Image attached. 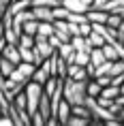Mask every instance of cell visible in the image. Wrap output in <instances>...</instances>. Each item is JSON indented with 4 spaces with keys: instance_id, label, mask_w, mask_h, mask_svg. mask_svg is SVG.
<instances>
[{
    "instance_id": "obj_1",
    "label": "cell",
    "mask_w": 124,
    "mask_h": 126,
    "mask_svg": "<svg viewBox=\"0 0 124 126\" xmlns=\"http://www.w3.org/2000/svg\"><path fill=\"white\" fill-rule=\"evenodd\" d=\"M86 83H88V79L77 81V79H71V77H64V98L71 105H84L86 103V96H88Z\"/></svg>"
},
{
    "instance_id": "obj_2",
    "label": "cell",
    "mask_w": 124,
    "mask_h": 126,
    "mask_svg": "<svg viewBox=\"0 0 124 126\" xmlns=\"http://www.w3.org/2000/svg\"><path fill=\"white\" fill-rule=\"evenodd\" d=\"M56 53V47L49 43V39H43V36H34V62L41 64L43 60H47L49 56Z\"/></svg>"
},
{
    "instance_id": "obj_3",
    "label": "cell",
    "mask_w": 124,
    "mask_h": 126,
    "mask_svg": "<svg viewBox=\"0 0 124 126\" xmlns=\"http://www.w3.org/2000/svg\"><path fill=\"white\" fill-rule=\"evenodd\" d=\"M24 92H26V96H28V111H30V113L36 111V109H39L41 94H43V86L30 79V81L26 83V88H24Z\"/></svg>"
},
{
    "instance_id": "obj_4",
    "label": "cell",
    "mask_w": 124,
    "mask_h": 126,
    "mask_svg": "<svg viewBox=\"0 0 124 126\" xmlns=\"http://www.w3.org/2000/svg\"><path fill=\"white\" fill-rule=\"evenodd\" d=\"M2 58L11 60L15 66L21 62V53H19V47L13 45V43H4V47H2Z\"/></svg>"
},
{
    "instance_id": "obj_5",
    "label": "cell",
    "mask_w": 124,
    "mask_h": 126,
    "mask_svg": "<svg viewBox=\"0 0 124 126\" xmlns=\"http://www.w3.org/2000/svg\"><path fill=\"white\" fill-rule=\"evenodd\" d=\"M56 118H58V122H60V126H66V122H69V118H71V103L66 98H62L60 100V105H58V109H56V113H53Z\"/></svg>"
},
{
    "instance_id": "obj_6",
    "label": "cell",
    "mask_w": 124,
    "mask_h": 126,
    "mask_svg": "<svg viewBox=\"0 0 124 126\" xmlns=\"http://www.w3.org/2000/svg\"><path fill=\"white\" fill-rule=\"evenodd\" d=\"M66 77H71V79H77V81L90 79V75H88L86 66H79V64H69V68H66Z\"/></svg>"
},
{
    "instance_id": "obj_7",
    "label": "cell",
    "mask_w": 124,
    "mask_h": 126,
    "mask_svg": "<svg viewBox=\"0 0 124 126\" xmlns=\"http://www.w3.org/2000/svg\"><path fill=\"white\" fill-rule=\"evenodd\" d=\"M53 28H56V36H58L62 43L64 41H71V32H69V24H66V19H53Z\"/></svg>"
},
{
    "instance_id": "obj_8",
    "label": "cell",
    "mask_w": 124,
    "mask_h": 126,
    "mask_svg": "<svg viewBox=\"0 0 124 126\" xmlns=\"http://www.w3.org/2000/svg\"><path fill=\"white\" fill-rule=\"evenodd\" d=\"M86 17H88L90 24H107L109 13H107L105 9H90V11L86 13Z\"/></svg>"
},
{
    "instance_id": "obj_9",
    "label": "cell",
    "mask_w": 124,
    "mask_h": 126,
    "mask_svg": "<svg viewBox=\"0 0 124 126\" xmlns=\"http://www.w3.org/2000/svg\"><path fill=\"white\" fill-rule=\"evenodd\" d=\"M71 45L75 47V51H92V43L88 36H81V34H75L71 36Z\"/></svg>"
},
{
    "instance_id": "obj_10",
    "label": "cell",
    "mask_w": 124,
    "mask_h": 126,
    "mask_svg": "<svg viewBox=\"0 0 124 126\" xmlns=\"http://www.w3.org/2000/svg\"><path fill=\"white\" fill-rule=\"evenodd\" d=\"M32 15L36 21H53V9L49 7H32Z\"/></svg>"
},
{
    "instance_id": "obj_11",
    "label": "cell",
    "mask_w": 124,
    "mask_h": 126,
    "mask_svg": "<svg viewBox=\"0 0 124 126\" xmlns=\"http://www.w3.org/2000/svg\"><path fill=\"white\" fill-rule=\"evenodd\" d=\"M32 7V0H11V4H9V13L15 15V13H19V11H24V9H30Z\"/></svg>"
},
{
    "instance_id": "obj_12",
    "label": "cell",
    "mask_w": 124,
    "mask_h": 126,
    "mask_svg": "<svg viewBox=\"0 0 124 126\" xmlns=\"http://www.w3.org/2000/svg\"><path fill=\"white\" fill-rule=\"evenodd\" d=\"M53 32H56V28H53V21H39V32H36V36L49 39Z\"/></svg>"
},
{
    "instance_id": "obj_13",
    "label": "cell",
    "mask_w": 124,
    "mask_h": 126,
    "mask_svg": "<svg viewBox=\"0 0 124 126\" xmlns=\"http://www.w3.org/2000/svg\"><path fill=\"white\" fill-rule=\"evenodd\" d=\"M17 68L21 71V75H24L26 79H32L34 71H36V64H34V62H26V60H21L19 64H17Z\"/></svg>"
},
{
    "instance_id": "obj_14",
    "label": "cell",
    "mask_w": 124,
    "mask_h": 126,
    "mask_svg": "<svg viewBox=\"0 0 124 126\" xmlns=\"http://www.w3.org/2000/svg\"><path fill=\"white\" fill-rule=\"evenodd\" d=\"M101 90H103V86H101L94 77H90L88 83H86V92H88V96H94V98H96L98 94H101Z\"/></svg>"
},
{
    "instance_id": "obj_15",
    "label": "cell",
    "mask_w": 124,
    "mask_h": 126,
    "mask_svg": "<svg viewBox=\"0 0 124 126\" xmlns=\"http://www.w3.org/2000/svg\"><path fill=\"white\" fill-rule=\"evenodd\" d=\"M103 62H105L103 49H101V47H92V51H90V64L96 68L98 64H103Z\"/></svg>"
},
{
    "instance_id": "obj_16",
    "label": "cell",
    "mask_w": 124,
    "mask_h": 126,
    "mask_svg": "<svg viewBox=\"0 0 124 126\" xmlns=\"http://www.w3.org/2000/svg\"><path fill=\"white\" fill-rule=\"evenodd\" d=\"M101 49H103L105 60H118V58H120V53H118V49H116V45H113V43H105Z\"/></svg>"
},
{
    "instance_id": "obj_17",
    "label": "cell",
    "mask_w": 124,
    "mask_h": 126,
    "mask_svg": "<svg viewBox=\"0 0 124 126\" xmlns=\"http://www.w3.org/2000/svg\"><path fill=\"white\" fill-rule=\"evenodd\" d=\"M66 68H69L66 60L60 58L58 53H56V77H62V79H64V77H66Z\"/></svg>"
},
{
    "instance_id": "obj_18",
    "label": "cell",
    "mask_w": 124,
    "mask_h": 126,
    "mask_svg": "<svg viewBox=\"0 0 124 126\" xmlns=\"http://www.w3.org/2000/svg\"><path fill=\"white\" fill-rule=\"evenodd\" d=\"M11 103H13L17 109H28V96H26V92H24V90H21V92H17V94L13 96V100H11Z\"/></svg>"
},
{
    "instance_id": "obj_19",
    "label": "cell",
    "mask_w": 124,
    "mask_h": 126,
    "mask_svg": "<svg viewBox=\"0 0 124 126\" xmlns=\"http://www.w3.org/2000/svg\"><path fill=\"white\" fill-rule=\"evenodd\" d=\"M88 124H92V120L81 118V115H75V113H71V118H69V122H66V126H88Z\"/></svg>"
},
{
    "instance_id": "obj_20",
    "label": "cell",
    "mask_w": 124,
    "mask_h": 126,
    "mask_svg": "<svg viewBox=\"0 0 124 126\" xmlns=\"http://www.w3.org/2000/svg\"><path fill=\"white\" fill-rule=\"evenodd\" d=\"M45 124H47V120H45V115H43L39 109L30 113V126H45Z\"/></svg>"
},
{
    "instance_id": "obj_21",
    "label": "cell",
    "mask_w": 124,
    "mask_h": 126,
    "mask_svg": "<svg viewBox=\"0 0 124 126\" xmlns=\"http://www.w3.org/2000/svg\"><path fill=\"white\" fill-rule=\"evenodd\" d=\"M15 71V64L11 62V60H7V58H0V73L4 75V77H9V75Z\"/></svg>"
},
{
    "instance_id": "obj_22",
    "label": "cell",
    "mask_w": 124,
    "mask_h": 126,
    "mask_svg": "<svg viewBox=\"0 0 124 126\" xmlns=\"http://www.w3.org/2000/svg\"><path fill=\"white\" fill-rule=\"evenodd\" d=\"M21 30H24L26 34H30V36H36V32H39V21L36 19H28Z\"/></svg>"
},
{
    "instance_id": "obj_23",
    "label": "cell",
    "mask_w": 124,
    "mask_h": 126,
    "mask_svg": "<svg viewBox=\"0 0 124 126\" xmlns=\"http://www.w3.org/2000/svg\"><path fill=\"white\" fill-rule=\"evenodd\" d=\"M75 64L88 66L90 64V51H75Z\"/></svg>"
},
{
    "instance_id": "obj_24",
    "label": "cell",
    "mask_w": 124,
    "mask_h": 126,
    "mask_svg": "<svg viewBox=\"0 0 124 126\" xmlns=\"http://www.w3.org/2000/svg\"><path fill=\"white\" fill-rule=\"evenodd\" d=\"M122 73H124V60H122V58L111 60V71H109V75L113 77V75H122Z\"/></svg>"
},
{
    "instance_id": "obj_25",
    "label": "cell",
    "mask_w": 124,
    "mask_h": 126,
    "mask_svg": "<svg viewBox=\"0 0 124 126\" xmlns=\"http://www.w3.org/2000/svg\"><path fill=\"white\" fill-rule=\"evenodd\" d=\"M17 45L32 49V47H34V36H30V34H26V32H21V34H19V41H17Z\"/></svg>"
},
{
    "instance_id": "obj_26",
    "label": "cell",
    "mask_w": 124,
    "mask_h": 126,
    "mask_svg": "<svg viewBox=\"0 0 124 126\" xmlns=\"http://www.w3.org/2000/svg\"><path fill=\"white\" fill-rule=\"evenodd\" d=\"M88 39H90L92 47H103V45H105V39H103V36H101V34L96 32V30H92V32L88 34Z\"/></svg>"
},
{
    "instance_id": "obj_27",
    "label": "cell",
    "mask_w": 124,
    "mask_h": 126,
    "mask_svg": "<svg viewBox=\"0 0 124 126\" xmlns=\"http://www.w3.org/2000/svg\"><path fill=\"white\" fill-rule=\"evenodd\" d=\"M111 71V60H105L103 64H98L96 71H94V77H98V75H109Z\"/></svg>"
},
{
    "instance_id": "obj_28",
    "label": "cell",
    "mask_w": 124,
    "mask_h": 126,
    "mask_svg": "<svg viewBox=\"0 0 124 126\" xmlns=\"http://www.w3.org/2000/svg\"><path fill=\"white\" fill-rule=\"evenodd\" d=\"M120 21H122V15H120V13H109V17H107V26L113 28V30H118Z\"/></svg>"
},
{
    "instance_id": "obj_29",
    "label": "cell",
    "mask_w": 124,
    "mask_h": 126,
    "mask_svg": "<svg viewBox=\"0 0 124 126\" xmlns=\"http://www.w3.org/2000/svg\"><path fill=\"white\" fill-rule=\"evenodd\" d=\"M62 0H32V7H49V9H53V7H58Z\"/></svg>"
},
{
    "instance_id": "obj_30",
    "label": "cell",
    "mask_w": 124,
    "mask_h": 126,
    "mask_svg": "<svg viewBox=\"0 0 124 126\" xmlns=\"http://www.w3.org/2000/svg\"><path fill=\"white\" fill-rule=\"evenodd\" d=\"M66 21H73V24H84V21H88V17H86V13H69V17H66Z\"/></svg>"
},
{
    "instance_id": "obj_31",
    "label": "cell",
    "mask_w": 124,
    "mask_h": 126,
    "mask_svg": "<svg viewBox=\"0 0 124 126\" xmlns=\"http://www.w3.org/2000/svg\"><path fill=\"white\" fill-rule=\"evenodd\" d=\"M9 77H11V79H13V81H17V83H28V81H30V79H26V77L21 75V71H19V68H17V66H15V71H13V73H11V75H9Z\"/></svg>"
},
{
    "instance_id": "obj_32",
    "label": "cell",
    "mask_w": 124,
    "mask_h": 126,
    "mask_svg": "<svg viewBox=\"0 0 124 126\" xmlns=\"http://www.w3.org/2000/svg\"><path fill=\"white\" fill-rule=\"evenodd\" d=\"M90 32H92V24H90V21H84V24H79V34H81V36H88Z\"/></svg>"
},
{
    "instance_id": "obj_33",
    "label": "cell",
    "mask_w": 124,
    "mask_h": 126,
    "mask_svg": "<svg viewBox=\"0 0 124 126\" xmlns=\"http://www.w3.org/2000/svg\"><path fill=\"white\" fill-rule=\"evenodd\" d=\"M0 126H15L9 113H0Z\"/></svg>"
},
{
    "instance_id": "obj_34",
    "label": "cell",
    "mask_w": 124,
    "mask_h": 126,
    "mask_svg": "<svg viewBox=\"0 0 124 126\" xmlns=\"http://www.w3.org/2000/svg\"><path fill=\"white\" fill-rule=\"evenodd\" d=\"M66 24H69V32H71V36L79 34V24H73V21H66Z\"/></svg>"
},
{
    "instance_id": "obj_35",
    "label": "cell",
    "mask_w": 124,
    "mask_h": 126,
    "mask_svg": "<svg viewBox=\"0 0 124 126\" xmlns=\"http://www.w3.org/2000/svg\"><path fill=\"white\" fill-rule=\"evenodd\" d=\"M9 4H11V0H0V17H2V15L7 13Z\"/></svg>"
},
{
    "instance_id": "obj_36",
    "label": "cell",
    "mask_w": 124,
    "mask_h": 126,
    "mask_svg": "<svg viewBox=\"0 0 124 126\" xmlns=\"http://www.w3.org/2000/svg\"><path fill=\"white\" fill-rule=\"evenodd\" d=\"M107 0H92V9H103Z\"/></svg>"
},
{
    "instance_id": "obj_37",
    "label": "cell",
    "mask_w": 124,
    "mask_h": 126,
    "mask_svg": "<svg viewBox=\"0 0 124 126\" xmlns=\"http://www.w3.org/2000/svg\"><path fill=\"white\" fill-rule=\"evenodd\" d=\"M49 43H52V45L56 47V49H58V45H60V43H62V41H60L58 36H56V34H52V36H49Z\"/></svg>"
},
{
    "instance_id": "obj_38",
    "label": "cell",
    "mask_w": 124,
    "mask_h": 126,
    "mask_svg": "<svg viewBox=\"0 0 124 126\" xmlns=\"http://www.w3.org/2000/svg\"><path fill=\"white\" fill-rule=\"evenodd\" d=\"M124 39V19L120 21V26H118V41Z\"/></svg>"
},
{
    "instance_id": "obj_39",
    "label": "cell",
    "mask_w": 124,
    "mask_h": 126,
    "mask_svg": "<svg viewBox=\"0 0 124 126\" xmlns=\"http://www.w3.org/2000/svg\"><path fill=\"white\" fill-rule=\"evenodd\" d=\"M118 118L122 120V124H124V105H122V109H120V113H118Z\"/></svg>"
},
{
    "instance_id": "obj_40",
    "label": "cell",
    "mask_w": 124,
    "mask_h": 126,
    "mask_svg": "<svg viewBox=\"0 0 124 126\" xmlns=\"http://www.w3.org/2000/svg\"><path fill=\"white\" fill-rule=\"evenodd\" d=\"M120 15H122V19H124V9H122V11H120Z\"/></svg>"
},
{
    "instance_id": "obj_41",
    "label": "cell",
    "mask_w": 124,
    "mask_h": 126,
    "mask_svg": "<svg viewBox=\"0 0 124 126\" xmlns=\"http://www.w3.org/2000/svg\"><path fill=\"white\" fill-rule=\"evenodd\" d=\"M120 43H124V39H120Z\"/></svg>"
},
{
    "instance_id": "obj_42",
    "label": "cell",
    "mask_w": 124,
    "mask_h": 126,
    "mask_svg": "<svg viewBox=\"0 0 124 126\" xmlns=\"http://www.w3.org/2000/svg\"><path fill=\"white\" fill-rule=\"evenodd\" d=\"M0 24H2V17H0Z\"/></svg>"
},
{
    "instance_id": "obj_43",
    "label": "cell",
    "mask_w": 124,
    "mask_h": 126,
    "mask_svg": "<svg viewBox=\"0 0 124 126\" xmlns=\"http://www.w3.org/2000/svg\"><path fill=\"white\" fill-rule=\"evenodd\" d=\"M122 60H124V56H122Z\"/></svg>"
},
{
    "instance_id": "obj_44",
    "label": "cell",
    "mask_w": 124,
    "mask_h": 126,
    "mask_svg": "<svg viewBox=\"0 0 124 126\" xmlns=\"http://www.w3.org/2000/svg\"><path fill=\"white\" fill-rule=\"evenodd\" d=\"M0 113H2V111H0Z\"/></svg>"
}]
</instances>
